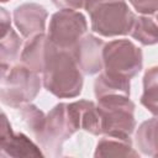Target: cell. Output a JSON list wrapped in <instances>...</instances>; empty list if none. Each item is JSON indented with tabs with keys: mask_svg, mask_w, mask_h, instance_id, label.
I'll return each instance as SVG.
<instances>
[{
	"mask_svg": "<svg viewBox=\"0 0 158 158\" xmlns=\"http://www.w3.org/2000/svg\"><path fill=\"white\" fill-rule=\"evenodd\" d=\"M42 85L59 99L77 98L83 89V73L68 51L52 46L42 70Z\"/></svg>",
	"mask_w": 158,
	"mask_h": 158,
	"instance_id": "cell-1",
	"label": "cell"
},
{
	"mask_svg": "<svg viewBox=\"0 0 158 158\" xmlns=\"http://www.w3.org/2000/svg\"><path fill=\"white\" fill-rule=\"evenodd\" d=\"M85 10L91 30L102 37L128 35L136 17L126 0H90Z\"/></svg>",
	"mask_w": 158,
	"mask_h": 158,
	"instance_id": "cell-2",
	"label": "cell"
},
{
	"mask_svg": "<svg viewBox=\"0 0 158 158\" xmlns=\"http://www.w3.org/2000/svg\"><path fill=\"white\" fill-rule=\"evenodd\" d=\"M77 131L79 125L72 105L59 102L46 115L44 126L36 139L48 154L58 157L62 154L63 143Z\"/></svg>",
	"mask_w": 158,
	"mask_h": 158,
	"instance_id": "cell-3",
	"label": "cell"
},
{
	"mask_svg": "<svg viewBox=\"0 0 158 158\" xmlns=\"http://www.w3.org/2000/svg\"><path fill=\"white\" fill-rule=\"evenodd\" d=\"M101 117V135L131 137L136 128L135 104L130 96L105 95L96 99Z\"/></svg>",
	"mask_w": 158,
	"mask_h": 158,
	"instance_id": "cell-4",
	"label": "cell"
},
{
	"mask_svg": "<svg viewBox=\"0 0 158 158\" xmlns=\"http://www.w3.org/2000/svg\"><path fill=\"white\" fill-rule=\"evenodd\" d=\"M41 85L42 79L38 73L23 64L14 65L0 81V101L6 106L20 109L38 95Z\"/></svg>",
	"mask_w": 158,
	"mask_h": 158,
	"instance_id": "cell-5",
	"label": "cell"
},
{
	"mask_svg": "<svg viewBox=\"0 0 158 158\" xmlns=\"http://www.w3.org/2000/svg\"><path fill=\"white\" fill-rule=\"evenodd\" d=\"M102 70L112 74L132 79L136 77L143 65L142 51L132 41L126 38L112 40L104 44Z\"/></svg>",
	"mask_w": 158,
	"mask_h": 158,
	"instance_id": "cell-6",
	"label": "cell"
},
{
	"mask_svg": "<svg viewBox=\"0 0 158 158\" xmlns=\"http://www.w3.org/2000/svg\"><path fill=\"white\" fill-rule=\"evenodd\" d=\"M86 31L88 22L81 12L78 10L60 9L52 15L47 36L54 47L70 52Z\"/></svg>",
	"mask_w": 158,
	"mask_h": 158,
	"instance_id": "cell-7",
	"label": "cell"
},
{
	"mask_svg": "<svg viewBox=\"0 0 158 158\" xmlns=\"http://www.w3.org/2000/svg\"><path fill=\"white\" fill-rule=\"evenodd\" d=\"M104 41L94 35L85 33L70 51L80 72L86 75H94L102 70V47Z\"/></svg>",
	"mask_w": 158,
	"mask_h": 158,
	"instance_id": "cell-8",
	"label": "cell"
},
{
	"mask_svg": "<svg viewBox=\"0 0 158 158\" xmlns=\"http://www.w3.org/2000/svg\"><path fill=\"white\" fill-rule=\"evenodd\" d=\"M47 16V10L36 2H25L14 10L15 26L25 38L44 33Z\"/></svg>",
	"mask_w": 158,
	"mask_h": 158,
	"instance_id": "cell-9",
	"label": "cell"
},
{
	"mask_svg": "<svg viewBox=\"0 0 158 158\" xmlns=\"http://www.w3.org/2000/svg\"><path fill=\"white\" fill-rule=\"evenodd\" d=\"M52 43L46 33H38L36 36H32L27 38L21 54V64L30 68L31 70L36 73H42L47 56L52 48Z\"/></svg>",
	"mask_w": 158,
	"mask_h": 158,
	"instance_id": "cell-10",
	"label": "cell"
},
{
	"mask_svg": "<svg viewBox=\"0 0 158 158\" xmlns=\"http://www.w3.org/2000/svg\"><path fill=\"white\" fill-rule=\"evenodd\" d=\"M0 157L4 158L43 157V152L25 133L14 132L5 139L0 141Z\"/></svg>",
	"mask_w": 158,
	"mask_h": 158,
	"instance_id": "cell-11",
	"label": "cell"
},
{
	"mask_svg": "<svg viewBox=\"0 0 158 158\" xmlns=\"http://www.w3.org/2000/svg\"><path fill=\"white\" fill-rule=\"evenodd\" d=\"M70 105L74 110L79 130H84L94 136L101 135V117L94 101L78 100L70 102Z\"/></svg>",
	"mask_w": 158,
	"mask_h": 158,
	"instance_id": "cell-12",
	"label": "cell"
},
{
	"mask_svg": "<svg viewBox=\"0 0 158 158\" xmlns=\"http://www.w3.org/2000/svg\"><path fill=\"white\" fill-rule=\"evenodd\" d=\"M95 157H138V152L132 147L131 137H117L107 136L98 142L94 153Z\"/></svg>",
	"mask_w": 158,
	"mask_h": 158,
	"instance_id": "cell-13",
	"label": "cell"
},
{
	"mask_svg": "<svg viewBox=\"0 0 158 158\" xmlns=\"http://www.w3.org/2000/svg\"><path fill=\"white\" fill-rule=\"evenodd\" d=\"M94 93L96 99L105 95L130 96V79L101 70L94 81Z\"/></svg>",
	"mask_w": 158,
	"mask_h": 158,
	"instance_id": "cell-14",
	"label": "cell"
},
{
	"mask_svg": "<svg viewBox=\"0 0 158 158\" xmlns=\"http://www.w3.org/2000/svg\"><path fill=\"white\" fill-rule=\"evenodd\" d=\"M137 148L146 156H157V117L142 122L135 136Z\"/></svg>",
	"mask_w": 158,
	"mask_h": 158,
	"instance_id": "cell-15",
	"label": "cell"
},
{
	"mask_svg": "<svg viewBox=\"0 0 158 158\" xmlns=\"http://www.w3.org/2000/svg\"><path fill=\"white\" fill-rule=\"evenodd\" d=\"M157 23L154 19L148 17L147 15L136 16L130 30V36L138 41L143 46H153L157 43Z\"/></svg>",
	"mask_w": 158,
	"mask_h": 158,
	"instance_id": "cell-16",
	"label": "cell"
},
{
	"mask_svg": "<svg viewBox=\"0 0 158 158\" xmlns=\"http://www.w3.org/2000/svg\"><path fill=\"white\" fill-rule=\"evenodd\" d=\"M157 99H158V68L151 67L143 75V93L141 104L153 114L157 115Z\"/></svg>",
	"mask_w": 158,
	"mask_h": 158,
	"instance_id": "cell-17",
	"label": "cell"
},
{
	"mask_svg": "<svg viewBox=\"0 0 158 158\" xmlns=\"http://www.w3.org/2000/svg\"><path fill=\"white\" fill-rule=\"evenodd\" d=\"M20 114H21V117H22L23 122L28 127V130L36 137L42 131V128L44 126L46 114L31 102H27V104L22 105L20 107Z\"/></svg>",
	"mask_w": 158,
	"mask_h": 158,
	"instance_id": "cell-18",
	"label": "cell"
},
{
	"mask_svg": "<svg viewBox=\"0 0 158 158\" xmlns=\"http://www.w3.org/2000/svg\"><path fill=\"white\" fill-rule=\"evenodd\" d=\"M21 40L15 30H11L5 37L0 38V63H11L19 56Z\"/></svg>",
	"mask_w": 158,
	"mask_h": 158,
	"instance_id": "cell-19",
	"label": "cell"
},
{
	"mask_svg": "<svg viewBox=\"0 0 158 158\" xmlns=\"http://www.w3.org/2000/svg\"><path fill=\"white\" fill-rule=\"evenodd\" d=\"M128 2L142 15H156L158 10V0H128Z\"/></svg>",
	"mask_w": 158,
	"mask_h": 158,
	"instance_id": "cell-20",
	"label": "cell"
},
{
	"mask_svg": "<svg viewBox=\"0 0 158 158\" xmlns=\"http://www.w3.org/2000/svg\"><path fill=\"white\" fill-rule=\"evenodd\" d=\"M90 0H52V2L58 9H70V10H85Z\"/></svg>",
	"mask_w": 158,
	"mask_h": 158,
	"instance_id": "cell-21",
	"label": "cell"
},
{
	"mask_svg": "<svg viewBox=\"0 0 158 158\" xmlns=\"http://www.w3.org/2000/svg\"><path fill=\"white\" fill-rule=\"evenodd\" d=\"M12 133H14V131H12L11 123H10L6 114L0 109V141L5 139L6 137H9Z\"/></svg>",
	"mask_w": 158,
	"mask_h": 158,
	"instance_id": "cell-22",
	"label": "cell"
},
{
	"mask_svg": "<svg viewBox=\"0 0 158 158\" xmlns=\"http://www.w3.org/2000/svg\"><path fill=\"white\" fill-rule=\"evenodd\" d=\"M11 65L10 63H0V81L6 77V74L9 73Z\"/></svg>",
	"mask_w": 158,
	"mask_h": 158,
	"instance_id": "cell-23",
	"label": "cell"
},
{
	"mask_svg": "<svg viewBox=\"0 0 158 158\" xmlns=\"http://www.w3.org/2000/svg\"><path fill=\"white\" fill-rule=\"evenodd\" d=\"M7 1H10V0H0V2H7Z\"/></svg>",
	"mask_w": 158,
	"mask_h": 158,
	"instance_id": "cell-24",
	"label": "cell"
}]
</instances>
